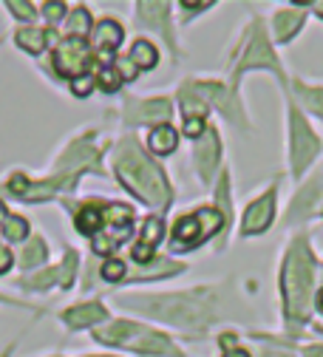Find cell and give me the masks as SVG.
Here are the masks:
<instances>
[{
	"mask_svg": "<svg viewBox=\"0 0 323 357\" xmlns=\"http://www.w3.org/2000/svg\"><path fill=\"white\" fill-rule=\"evenodd\" d=\"M250 66H275L272 52H269V43L264 40V34H261L258 29H255V37H253V46H250V52H247V60L241 63L239 71H244V68H250Z\"/></svg>",
	"mask_w": 323,
	"mask_h": 357,
	"instance_id": "cell-15",
	"label": "cell"
},
{
	"mask_svg": "<svg viewBox=\"0 0 323 357\" xmlns=\"http://www.w3.org/2000/svg\"><path fill=\"white\" fill-rule=\"evenodd\" d=\"M3 218H6V207H3V202H0V225H3Z\"/></svg>",
	"mask_w": 323,
	"mask_h": 357,
	"instance_id": "cell-36",
	"label": "cell"
},
{
	"mask_svg": "<svg viewBox=\"0 0 323 357\" xmlns=\"http://www.w3.org/2000/svg\"><path fill=\"white\" fill-rule=\"evenodd\" d=\"M15 40H17V46L26 49L29 54H40L45 49V43H49L45 31H40V29H20Z\"/></svg>",
	"mask_w": 323,
	"mask_h": 357,
	"instance_id": "cell-20",
	"label": "cell"
},
{
	"mask_svg": "<svg viewBox=\"0 0 323 357\" xmlns=\"http://www.w3.org/2000/svg\"><path fill=\"white\" fill-rule=\"evenodd\" d=\"M117 74H119L122 79H130V77L136 74V66H133L130 60H122V63H119V68H117Z\"/></svg>",
	"mask_w": 323,
	"mask_h": 357,
	"instance_id": "cell-32",
	"label": "cell"
},
{
	"mask_svg": "<svg viewBox=\"0 0 323 357\" xmlns=\"http://www.w3.org/2000/svg\"><path fill=\"white\" fill-rule=\"evenodd\" d=\"M88 60H91V52L85 46V40H77V37L63 40L54 52V68L71 79L82 77V71L88 68Z\"/></svg>",
	"mask_w": 323,
	"mask_h": 357,
	"instance_id": "cell-4",
	"label": "cell"
},
{
	"mask_svg": "<svg viewBox=\"0 0 323 357\" xmlns=\"http://www.w3.org/2000/svg\"><path fill=\"white\" fill-rule=\"evenodd\" d=\"M136 119L140 122H156V125H162V122H167L170 119V105L165 102V100H153V102H145L140 111H136Z\"/></svg>",
	"mask_w": 323,
	"mask_h": 357,
	"instance_id": "cell-19",
	"label": "cell"
},
{
	"mask_svg": "<svg viewBox=\"0 0 323 357\" xmlns=\"http://www.w3.org/2000/svg\"><path fill=\"white\" fill-rule=\"evenodd\" d=\"M94 85H97V79H94V77H91V74H82V77L71 79V91H74L77 97H85V94H88Z\"/></svg>",
	"mask_w": 323,
	"mask_h": 357,
	"instance_id": "cell-27",
	"label": "cell"
},
{
	"mask_svg": "<svg viewBox=\"0 0 323 357\" xmlns=\"http://www.w3.org/2000/svg\"><path fill=\"white\" fill-rule=\"evenodd\" d=\"M196 218H199V227H202V238H210V236L218 233L221 225H224V218H221L218 210H199Z\"/></svg>",
	"mask_w": 323,
	"mask_h": 357,
	"instance_id": "cell-21",
	"label": "cell"
},
{
	"mask_svg": "<svg viewBox=\"0 0 323 357\" xmlns=\"http://www.w3.org/2000/svg\"><path fill=\"white\" fill-rule=\"evenodd\" d=\"M74 270H77V255H74V252H68V258L63 261V266H57V270H52V273H43V275L31 278L29 284H31V287H45V284H52V281H60L63 287H71Z\"/></svg>",
	"mask_w": 323,
	"mask_h": 357,
	"instance_id": "cell-13",
	"label": "cell"
},
{
	"mask_svg": "<svg viewBox=\"0 0 323 357\" xmlns=\"http://www.w3.org/2000/svg\"><path fill=\"white\" fill-rule=\"evenodd\" d=\"M117 176L119 182L133 193L140 196L142 202L159 207L167 202V185L159 173L156 165H151L140 151H136L133 142H125L117 153Z\"/></svg>",
	"mask_w": 323,
	"mask_h": 357,
	"instance_id": "cell-1",
	"label": "cell"
},
{
	"mask_svg": "<svg viewBox=\"0 0 323 357\" xmlns=\"http://www.w3.org/2000/svg\"><path fill=\"white\" fill-rule=\"evenodd\" d=\"M303 354H306V357H323V346H309Z\"/></svg>",
	"mask_w": 323,
	"mask_h": 357,
	"instance_id": "cell-34",
	"label": "cell"
},
{
	"mask_svg": "<svg viewBox=\"0 0 323 357\" xmlns=\"http://www.w3.org/2000/svg\"><path fill=\"white\" fill-rule=\"evenodd\" d=\"M26 236H29L26 218H20V215H6V218H3V238H9V241H23Z\"/></svg>",
	"mask_w": 323,
	"mask_h": 357,
	"instance_id": "cell-22",
	"label": "cell"
},
{
	"mask_svg": "<svg viewBox=\"0 0 323 357\" xmlns=\"http://www.w3.org/2000/svg\"><path fill=\"white\" fill-rule=\"evenodd\" d=\"M97 79H100V85L105 88V91H117L119 82H122V77L117 74V68H114V66H105V68L100 71V77H97Z\"/></svg>",
	"mask_w": 323,
	"mask_h": 357,
	"instance_id": "cell-25",
	"label": "cell"
},
{
	"mask_svg": "<svg viewBox=\"0 0 323 357\" xmlns=\"http://www.w3.org/2000/svg\"><path fill=\"white\" fill-rule=\"evenodd\" d=\"M303 23V12H281V15H275V23H272V29H275V40H290L295 31H298V26Z\"/></svg>",
	"mask_w": 323,
	"mask_h": 357,
	"instance_id": "cell-16",
	"label": "cell"
},
{
	"mask_svg": "<svg viewBox=\"0 0 323 357\" xmlns=\"http://www.w3.org/2000/svg\"><path fill=\"white\" fill-rule=\"evenodd\" d=\"M275 215V193H266L264 199L253 202L244 213V236H258L272 225Z\"/></svg>",
	"mask_w": 323,
	"mask_h": 357,
	"instance_id": "cell-6",
	"label": "cell"
},
{
	"mask_svg": "<svg viewBox=\"0 0 323 357\" xmlns=\"http://www.w3.org/2000/svg\"><path fill=\"white\" fill-rule=\"evenodd\" d=\"M43 15H45V20L57 23V20H63V15H66V6H63V3H45V6H43Z\"/></svg>",
	"mask_w": 323,
	"mask_h": 357,
	"instance_id": "cell-30",
	"label": "cell"
},
{
	"mask_svg": "<svg viewBox=\"0 0 323 357\" xmlns=\"http://www.w3.org/2000/svg\"><path fill=\"white\" fill-rule=\"evenodd\" d=\"M162 236H165V221H162L159 215H151V218L145 221L142 241L133 247V258L140 261V264H148V261L153 258V247L162 241Z\"/></svg>",
	"mask_w": 323,
	"mask_h": 357,
	"instance_id": "cell-8",
	"label": "cell"
},
{
	"mask_svg": "<svg viewBox=\"0 0 323 357\" xmlns=\"http://www.w3.org/2000/svg\"><path fill=\"white\" fill-rule=\"evenodd\" d=\"M74 225L82 236H100V227H105V207L103 204H85L77 218H74Z\"/></svg>",
	"mask_w": 323,
	"mask_h": 357,
	"instance_id": "cell-12",
	"label": "cell"
},
{
	"mask_svg": "<svg viewBox=\"0 0 323 357\" xmlns=\"http://www.w3.org/2000/svg\"><path fill=\"white\" fill-rule=\"evenodd\" d=\"M317 309H320V312H323V289H320V292H317Z\"/></svg>",
	"mask_w": 323,
	"mask_h": 357,
	"instance_id": "cell-37",
	"label": "cell"
},
{
	"mask_svg": "<svg viewBox=\"0 0 323 357\" xmlns=\"http://www.w3.org/2000/svg\"><path fill=\"white\" fill-rule=\"evenodd\" d=\"M94 335L103 343H119V346H130V349H140V351H148V354H176L173 346L162 335L148 332V329L128 324V321H117L108 329H97Z\"/></svg>",
	"mask_w": 323,
	"mask_h": 357,
	"instance_id": "cell-3",
	"label": "cell"
},
{
	"mask_svg": "<svg viewBox=\"0 0 323 357\" xmlns=\"http://www.w3.org/2000/svg\"><path fill=\"white\" fill-rule=\"evenodd\" d=\"M199 151H196V162L202 167V173H210L216 167V159H218V137L216 130H204L199 137Z\"/></svg>",
	"mask_w": 323,
	"mask_h": 357,
	"instance_id": "cell-14",
	"label": "cell"
},
{
	"mask_svg": "<svg viewBox=\"0 0 323 357\" xmlns=\"http://www.w3.org/2000/svg\"><path fill=\"white\" fill-rule=\"evenodd\" d=\"M309 289H312V258L303 241H295L284 266V301L290 324H301L309 309Z\"/></svg>",
	"mask_w": 323,
	"mask_h": 357,
	"instance_id": "cell-2",
	"label": "cell"
},
{
	"mask_svg": "<svg viewBox=\"0 0 323 357\" xmlns=\"http://www.w3.org/2000/svg\"><path fill=\"white\" fill-rule=\"evenodd\" d=\"M292 139H295V151H292V162H295V167L298 170H303L309 162H312V156L317 153V139H315V133L306 128V122L295 114L292 116Z\"/></svg>",
	"mask_w": 323,
	"mask_h": 357,
	"instance_id": "cell-5",
	"label": "cell"
},
{
	"mask_svg": "<svg viewBox=\"0 0 323 357\" xmlns=\"http://www.w3.org/2000/svg\"><path fill=\"white\" fill-rule=\"evenodd\" d=\"M9 266H12V255H9V250L3 244H0V273H6Z\"/></svg>",
	"mask_w": 323,
	"mask_h": 357,
	"instance_id": "cell-33",
	"label": "cell"
},
{
	"mask_svg": "<svg viewBox=\"0 0 323 357\" xmlns=\"http://www.w3.org/2000/svg\"><path fill=\"white\" fill-rule=\"evenodd\" d=\"M317 15H320V17H323V3H317Z\"/></svg>",
	"mask_w": 323,
	"mask_h": 357,
	"instance_id": "cell-38",
	"label": "cell"
},
{
	"mask_svg": "<svg viewBox=\"0 0 323 357\" xmlns=\"http://www.w3.org/2000/svg\"><path fill=\"white\" fill-rule=\"evenodd\" d=\"M202 133H204V119L202 116H188V119H184V137L199 139Z\"/></svg>",
	"mask_w": 323,
	"mask_h": 357,
	"instance_id": "cell-28",
	"label": "cell"
},
{
	"mask_svg": "<svg viewBox=\"0 0 323 357\" xmlns=\"http://www.w3.org/2000/svg\"><path fill=\"white\" fill-rule=\"evenodd\" d=\"M301 94L309 100L306 105L312 108V111H317L320 116H323V91H306V88H301Z\"/></svg>",
	"mask_w": 323,
	"mask_h": 357,
	"instance_id": "cell-29",
	"label": "cell"
},
{
	"mask_svg": "<svg viewBox=\"0 0 323 357\" xmlns=\"http://www.w3.org/2000/svg\"><path fill=\"white\" fill-rule=\"evenodd\" d=\"M63 321L71 326V329H85V326H94L100 321H105V306L100 303H85V306H74L68 309Z\"/></svg>",
	"mask_w": 323,
	"mask_h": 357,
	"instance_id": "cell-10",
	"label": "cell"
},
{
	"mask_svg": "<svg viewBox=\"0 0 323 357\" xmlns=\"http://www.w3.org/2000/svg\"><path fill=\"white\" fill-rule=\"evenodd\" d=\"M119 43H122V26L114 23V20H103L94 31V46L100 49V57L105 63L111 60V54H114V49L119 46Z\"/></svg>",
	"mask_w": 323,
	"mask_h": 357,
	"instance_id": "cell-9",
	"label": "cell"
},
{
	"mask_svg": "<svg viewBox=\"0 0 323 357\" xmlns=\"http://www.w3.org/2000/svg\"><path fill=\"white\" fill-rule=\"evenodd\" d=\"M6 6H9V9L15 12V17H20V20H31V17H34V12H31L29 3H17V0H9Z\"/></svg>",
	"mask_w": 323,
	"mask_h": 357,
	"instance_id": "cell-31",
	"label": "cell"
},
{
	"mask_svg": "<svg viewBox=\"0 0 323 357\" xmlns=\"http://www.w3.org/2000/svg\"><path fill=\"white\" fill-rule=\"evenodd\" d=\"M103 278H105V281H119V278H125V264H122L119 258L105 261V266H103Z\"/></svg>",
	"mask_w": 323,
	"mask_h": 357,
	"instance_id": "cell-26",
	"label": "cell"
},
{
	"mask_svg": "<svg viewBox=\"0 0 323 357\" xmlns=\"http://www.w3.org/2000/svg\"><path fill=\"white\" fill-rule=\"evenodd\" d=\"M224 357H250V351H244V349H230V351H224Z\"/></svg>",
	"mask_w": 323,
	"mask_h": 357,
	"instance_id": "cell-35",
	"label": "cell"
},
{
	"mask_svg": "<svg viewBox=\"0 0 323 357\" xmlns=\"http://www.w3.org/2000/svg\"><path fill=\"white\" fill-rule=\"evenodd\" d=\"M40 261H45V244H43V238H34V241L23 250V266H34V264H40Z\"/></svg>",
	"mask_w": 323,
	"mask_h": 357,
	"instance_id": "cell-24",
	"label": "cell"
},
{
	"mask_svg": "<svg viewBox=\"0 0 323 357\" xmlns=\"http://www.w3.org/2000/svg\"><path fill=\"white\" fill-rule=\"evenodd\" d=\"M91 31V17L85 9H74L71 17H68V34L77 37V40H85V34Z\"/></svg>",
	"mask_w": 323,
	"mask_h": 357,
	"instance_id": "cell-23",
	"label": "cell"
},
{
	"mask_svg": "<svg viewBox=\"0 0 323 357\" xmlns=\"http://www.w3.org/2000/svg\"><path fill=\"white\" fill-rule=\"evenodd\" d=\"M130 225H133V210H130V207H125V204H111V207H105V227H108L105 241H108L111 247L128 238Z\"/></svg>",
	"mask_w": 323,
	"mask_h": 357,
	"instance_id": "cell-7",
	"label": "cell"
},
{
	"mask_svg": "<svg viewBox=\"0 0 323 357\" xmlns=\"http://www.w3.org/2000/svg\"><path fill=\"white\" fill-rule=\"evenodd\" d=\"M173 238H176V241H173L176 250H190V247H196V244L202 241V227H199L196 213H193V215H184V218L176 221Z\"/></svg>",
	"mask_w": 323,
	"mask_h": 357,
	"instance_id": "cell-11",
	"label": "cell"
},
{
	"mask_svg": "<svg viewBox=\"0 0 323 357\" xmlns=\"http://www.w3.org/2000/svg\"><path fill=\"white\" fill-rule=\"evenodd\" d=\"M130 63H133L136 68L148 71V68H153V66L159 63V52L151 46L148 40H136L133 49H130Z\"/></svg>",
	"mask_w": 323,
	"mask_h": 357,
	"instance_id": "cell-17",
	"label": "cell"
},
{
	"mask_svg": "<svg viewBox=\"0 0 323 357\" xmlns=\"http://www.w3.org/2000/svg\"><path fill=\"white\" fill-rule=\"evenodd\" d=\"M176 139H179V137H176V130H173L170 125H159V128L151 133L148 145H151L153 153H162V156H165V153H170V151L176 148Z\"/></svg>",
	"mask_w": 323,
	"mask_h": 357,
	"instance_id": "cell-18",
	"label": "cell"
}]
</instances>
